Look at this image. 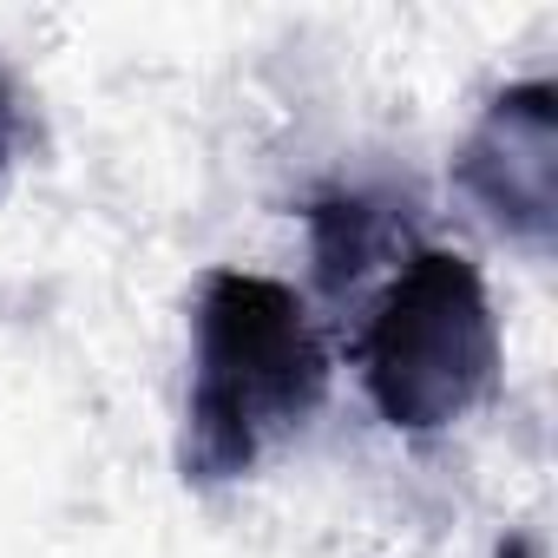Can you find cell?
Returning a JSON list of instances; mask_svg holds the SVG:
<instances>
[{
  "label": "cell",
  "instance_id": "6da1fadb",
  "mask_svg": "<svg viewBox=\"0 0 558 558\" xmlns=\"http://www.w3.org/2000/svg\"><path fill=\"white\" fill-rule=\"evenodd\" d=\"M329 395V349L303 296L256 269H210L191 316V388L178 473L230 486L256 460L316 421Z\"/></svg>",
  "mask_w": 558,
  "mask_h": 558
},
{
  "label": "cell",
  "instance_id": "7a4b0ae2",
  "mask_svg": "<svg viewBox=\"0 0 558 558\" xmlns=\"http://www.w3.org/2000/svg\"><path fill=\"white\" fill-rule=\"evenodd\" d=\"M499 381V316L460 250H414L362 329V388L395 434H447Z\"/></svg>",
  "mask_w": 558,
  "mask_h": 558
},
{
  "label": "cell",
  "instance_id": "3957f363",
  "mask_svg": "<svg viewBox=\"0 0 558 558\" xmlns=\"http://www.w3.org/2000/svg\"><path fill=\"white\" fill-rule=\"evenodd\" d=\"M453 184L466 204L525 256L558 243V86L519 80L486 99L466 145L453 151Z\"/></svg>",
  "mask_w": 558,
  "mask_h": 558
},
{
  "label": "cell",
  "instance_id": "277c9868",
  "mask_svg": "<svg viewBox=\"0 0 558 558\" xmlns=\"http://www.w3.org/2000/svg\"><path fill=\"white\" fill-rule=\"evenodd\" d=\"M375 204L368 197H323L310 210V230H316V263H323V283L342 290L349 276L375 256Z\"/></svg>",
  "mask_w": 558,
  "mask_h": 558
},
{
  "label": "cell",
  "instance_id": "5b68a950",
  "mask_svg": "<svg viewBox=\"0 0 558 558\" xmlns=\"http://www.w3.org/2000/svg\"><path fill=\"white\" fill-rule=\"evenodd\" d=\"M14 145H21V99H14V80L0 73V178L14 165Z\"/></svg>",
  "mask_w": 558,
  "mask_h": 558
},
{
  "label": "cell",
  "instance_id": "8992f818",
  "mask_svg": "<svg viewBox=\"0 0 558 558\" xmlns=\"http://www.w3.org/2000/svg\"><path fill=\"white\" fill-rule=\"evenodd\" d=\"M493 558H538V545H532V532H506L493 545Z\"/></svg>",
  "mask_w": 558,
  "mask_h": 558
}]
</instances>
